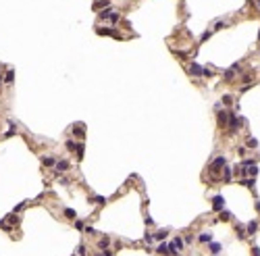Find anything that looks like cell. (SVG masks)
Returning a JSON list of instances; mask_svg holds the SVG:
<instances>
[{"instance_id":"obj_1","label":"cell","mask_w":260,"mask_h":256,"mask_svg":"<svg viewBox=\"0 0 260 256\" xmlns=\"http://www.w3.org/2000/svg\"><path fill=\"white\" fill-rule=\"evenodd\" d=\"M227 123H229V129H231V131H237V129L242 127V121H239L237 117H233V112L229 114V119H227Z\"/></svg>"},{"instance_id":"obj_2","label":"cell","mask_w":260,"mask_h":256,"mask_svg":"<svg viewBox=\"0 0 260 256\" xmlns=\"http://www.w3.org/2000/svg\"><path fill=\"white\" fill-rule=\"evenodd\" d=\"M225 165H227V160H225V156H217L215 160H212V167H210V169H212V171H219V169H223Z\"/></svg>"},{"instance_id":"obj_3","label":"cell","mask_w":260,"mask_h":256,"mask_svg":"<svg viewBox=\"0 0 260 256\" xmlns=\"http://www.w3.org/2000/svg\"><path fill=\"white\" fill-rule=\"evenodd\" d=\"M223 204H225L223 196H215V198H212V206H215L212 210H215V213H221V210H223Z\"/></svg>"},{"instance_id":"obj_4","label":"cell","mask_w":260,"mask_h":256,"mask_svg":"<svg viewBox=\"0 0 260 256\" xmlns=\"http://www.w3.org/2000/svg\"><path fill=\"white\" fill-rule=\"evenodd\" d=\"M190 75H194V77L204 75V67H200L198 63H192V65H190Z\"/></svg>"},{"instance_id":"obj_5","label":"cell","mask_w":260,"mask_h":256,"mask_svg":"<svg viewBox=\"0 0 260 256\" xmlns=\"http://www.w3.org/2000/svg\"><path fill=\"white\" fill-rule=\"evenodd\" d=\"M69 167H71L69 160L60 158V160H56V167H54V169H56V173H65V171H69Z\"/></svg>"},{"instance_id":"obj_6","label":"cell","mask_w":260,"mask_h":256,"mask_svg":"<svg viewBox=\"0 0 260 256\" xmlns=\"http://www.w3.org/2000/svg\"><path fill=\"white\" fill-rule=\"evenodd\" d=\"M44 167H56V156H42Z\"/></svg>"},{"instance_id":"obj_7","label":"cell","mask_w":260,"mask_h":256,"mask_svg":"<svg viewBox=\"0 0 260 256\" xmlns=\"http://www.w3.org/2000/svg\"><path fill=\"white\" fill-rule=\"evenodd\" d=\"M237 71H239V65H233L231 69H227V73H225V79H227V81H231V79L235 77V73H237Z\"/></svg>"},{"instance_id":"obj_8","label":"cell","mask_w":260,"mask_h":256,"mask_svg":"<svg viewBox=\"0 0 260 256\" xmlns=\"http://www.w3.org/2000/svg\"><path fill=\"white\" fill-rule=\"evenodd\" d=\"M4 221H6L11 227H17V225H19V217H17V215H9V217H4Z\"/></svg>"},{"instance_id":"obj_9","label":"cell","mask_w":260,"mask_h":256,"mask_svg":"<svg viewBox=\"0 0 260 256\" xmlns=\"http://www.w3.org/2000/svg\"><path fill=\"white\" fill-rule=\"evenodd\" d=\"M208 246H210V252H212V254H219V252H221V248H223L219 242H208Z\"/></svg>"},{"instance_id":"obj_10","label":"cell","mask_w":260,"mask_h":256,"mask_svg":"<svg viewBox=\"0 0 260 256\" xmlns=\"http://www.w3.org/2000/svg\"><path fill=\"white\" fill-rule=\"evenodd\" d=\"M171 246H173L175 250H183V246H185V244H183V240H181V238H175V240L171 242Z\"/></svg>"},{"instance_id":"obj_11","label":"cell","mask_w":260,"mask_h":256,"mask_svg":"<svg viewBox=\"0 0 260 256\" xmlns=\"http://www.w3.org/2000/svg\"><path fill=\"white\" fill-rule=\"evenodd\" d=\"M210 240H212L210 233H200V235H198V242H200V244H208Z\"/></svg>"},{"instance_id":"obj_12","label":"cell","mask_w":260,"mask_h":256,"mask_svg":"<svg viewBox=\"0 0 260 256\" xmlns=\"http://www.w3.org/2000/svg\"><path fill=\"white\" fill-rule=\"evenodd\" d=\"M96 244H98V248H100V250H106V248L110 246V242H108V238H102V240H98Z\"/></svg>"},{"instance_id":"obj_13","label":"cell","mask_w":260,"mask_h":256,"mask_svg":"<svg viewBox=\"0 0 260 256\" xmlns=\"http://www.w3.org/2000/svg\"><path fill=\"white\" fill-rule=\"evenodd\" d=\"M2 81H6V83H13V81H15V71H6V75L2 77Z\"/></svg>"},{"instance_id":"obj_14","label":"cell","mask_w":260,"mask_h":256,"mask_svg":"<svg viewBox=\"0 0 260 256\" xmlns=\"http://www.w3.org/2000/svg\"><path fill=\"white\" fill-rule=\"evenodd\" d=\"M73 133H75V135H83V133H85V127H83L81 123H77V125L73 127Z\"/></svg>"},{"instance_id":"obj_15","label":"cell","mask_w":260,"mask_h":256,"mask_svg":"<svg viewBox=\"0 0 260 256\" xmlns=\"http://www.w3.org/2000/svg\"><path fill=\"white\" fill-rule=\"evenodd\" d=\"M227 119H229V114H225L223 110H219V123L221 125H227Z\"/></svg>"},{"instance_id":"obj_16","label":"cell","mask_w":260,"mask_h":256,"mask_svg":"<svg viewBox=\"0 0 260 256\" xmlns=\"http://www.w3.org/2000/svg\"><path fill=\"white\" fill-rule=\"evenodd\" d=\"M65 146H67L69 152H75V148H77V144L73 142V139H67V144H65Z\"/></svg>"},{"instance_id":"obj_17","label":"cell","mask_w":260,"mask_h":256,"mask_svg":"<svg viewBox=\"0 0 260 256\" xmlns=\"http://www.w3.org/2000/svg\"><path fill=\"white\" fill-rule=\"evenodd\" d=\"M167 233H169V229H160L158 233L154 235V240H164V238H167Z\"/></svg>"},{"instance_id":"obj_18","label":"cell","mask_w":260,"mask_h":256,"mask_svg":"<svg viewBox=\"0 0 260 256\" xmlns=\"http://www.w3.org/2000/svg\"><path fill=\"white\" fill-rule=\"evenodd\" d=\"M246 146H248V148H258V142H256L254 137H248V139H246Z\"/></svg>"},{"instance_id":"obj_19","label":"cell","mask_w":260,"mask_h":256,"mask_svg":"<svg viewBox=\"0 0 260 256\" xmlns=\"http://www.w3.org/2000/svg\"><path fill=\"white\" fill-rule=\"evenodd\" d=\"M75 152H77V156H79V160H81V158H83V142H79V144H77Z\"/></svg>"},{"instance_id":"obj_20","label":"cell","mask_w":260,"mask_h":256,"mask_svg":"<svg viewBox=\"0 0 260 256\" xmlns=\"http://www.w3.org/2000/svg\"><path fill=\"white\" fill-rule=\"evenodd\" d=\"M223 169H225V171H223V179H225V181H229V179H231V169H229L227 165H225Z\"/></svg>"},{"instance_id":"obj_21","label":"cell","mask_w":260,"mask_h":256,"mask_svg":"<svg viewBox=\"0 0 260 256\" xmlns=\"http://www.w3.org/2000/svg\"><path fill=\"white\" fill-rule=\"evenodd\" d=\"M0 229H4V231H13V227H11L4 219H0Z\"/></svg>"},{"instance_id":"obj_22","label":"cell","mask_w":260,"mask_h":256,"mask_svg":"<svg viewBox=\"0 0 260 256\" xmlns=\"http://www.w3.org/2000/svg\"><path fill=\"white\" fill-rule=\"evenodd\" d=\"M258 229V223L256 221H252V223H248V233H254V231Z\"/></svg>"},{"instance_id":"obj_23","label":"cell","mask_w":260,"mask_h":256,"mask_svg":"<svg viewBox=\"0 0 260 256\" xmlns=\"http://www.w3.org/2000/svg\"><path fill=\"white\" fill-rule=\"evenodd\" d=\"M65 217L67 219H75V210L73 208H65Z\"/></svg>"},{"instance_id":"obj_24","label":"cell","mask_w":260,"mask_h":256,"mask_svg":"<svg viewBox=\"0 0 260 256\" xmlns=\"http://www.w3.org/2000/svg\"><path fill=\"white\" fill-rule=\"evenodd\" d=\"M108 19H110L112 23H119V21H121V15H119V13H110V17H108Z\"/></svg>"},{"instance_id":"obj_25","label":"cell","mask_w":260,"mask_h":256,"mask_svg":"<svg viewBox=\"0 0 260 256\" xmlns=\"http://www.w3.org/2000/svg\"><path fill=\"white\" fill-rule=\"evenodd\" d=\"M158 252H160V254H164V252H169V244H167V242H162V244L158 246Z\"/></svg>"},{"instance_id":"obj_26","label":"cell","mask_w":260,"mask_h":256,"mask_svg":"<svg viewBox=\"0 0 260 256\" xmlns=\"http://www.w3.org/2000/svg\"><path fill=\"white\" fill-rule=\"evenodd\" d=\"M23 208H25V202H21V204H17L15 208H13V215H17V213H21Z\"/></svg>"},{"instance_id":"obj_27","label":"cell","mask_w":260,"mask_h":256,"mask_svg":"<svg viewBox=\"0 0 260 256\" xmlns=\"http://www.w3.org/2000/svg\"><path fill=\"white\" fill-rule=\"evenodd\" d=\"M77 254H79V256H87V250H85V246H79V248H77Z\"/></svg>"},{"instance_id":"obj_28","label":"cell","mask_w":260,"mask_h":256,"mask_svg":"<svg viewBox=\"0 0 260 256\" xmlns=\"http://www.w3.org/2000/svg\"><path fill=\"white\" fill-rule=\"evenodd\" d=\"M102 6H108V0H102V2H96L94 9H102Z\"/></svg>"},{"instance_id":"obj_29","label":"cell","mask_w":260,"mask_h":256,"mask_svg":"<svg viewBox=\"0 0 260 256\" xmlns=\"http://www.w3.org/2000/svg\"><path fill=\"white\" fill-rule=\"evenodd\" d=\"M231 102H233V98H231L229 94H227V96H223V104H231Z\"/></svg>"},{"instance_id":"obj_30","label":"cell","mask_w":260,"mask_h":256,"mask_svg":"<svg viewBox=\"0 0 260 256\" xmlns=\"http://www.w3.org/2000/svg\"><path fill=\"white\" fill-rule=\"evenodd\" d=\"M221 219H223V221H227V219H231V215H229L227 210H221Z\"/></svg>"},{"instance_id":"obj_31","label":"cell","mask_w":260,"mask_h":256,"mask_svg":"<svg viewBox=\"0 0 260 256\" xmlns=\"http://www.w3.org/2000/svg\"><path fill=\"white\" fill-rule=\"evenodd\" d=\"M92 200H94V202H98V204H104V198H102V196H94Z\"/></svg>"},{"instance_id":"obj_32","label":"cell","mask_w":260,"mask_h":256,"mask_svg":"<svg viewBox=\"0 0 260 256\" xmlns=\"http://www.w3.org/2000/svg\"><path fill=\"white\" fill-rule=\"evenodd\" d=\"M183 244H187V246L194 244V238H192V235H185V242H183Z\"/></svg>"},{"instance_id":"obj_33","label":"cell","mask_w":260,"mask_h":256,"mask_svg":"<svg viewBox=\"0 0 260 256\" xmlns=\"http://www.w3.org/2000/svg\"><path fill=\"white\" fill-rule=\"evenodd\" d=\"M235 231H237V233L244 238V229H242V225H235Z\"/></svg>"},{"instance_id":"obj_34","label":"cell","mask_w":260,"mask_h":256,"mask_svg":"<svg viewBox=\"0 0 260 256\" xmlns=\"http://www.w3.org/2000/svg\"><path fill=\"white\" fill-rule=\"evenodd\" d=\"M223 27H225V23H223V21H219L217 25H215V29H223Z\"/></svg>"},{"instance_id":"obj_35","label":"cell","mask_w":260,"mask_h":256,"mask_svg":"<svg viewBox=\"0 0 260 256\" xmlns=\"http://www.w3.org/2000/svg\"><path fill=\"white\" fill-rule=\"evenodd\" d=\"M146 225H148V227H152V225H154V221H152L150 217H146Z\"/></svg>"},{"instance_id":"obj_36","label":"cell","mask_w":260,"mask_h":256,"mask_svg":"<svg viewBox=\"0 0 260 256\" xmlns=\"http://www.w3.org/2000/svg\"><path fill=\"white\" fill-rule=\"evenodd\" d=\"M96 256H110V254H108V252L104 250V252H100V254H96Z\"/></svg>"},{"instance_id":"obj_37","label":"cell","mask_w":260,"mask_h":256,"mask_svg":"<svg viewBox=\"0 0 260 256\" xmlns=\"http://www.w3.org/2000/svg\"><path fill=\"white\" fill-rule=\"evenodd\" d=\"M0 83H2V75H0Z\"/></svg>"}]
</instances>
